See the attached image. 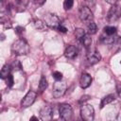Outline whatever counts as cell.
<instances>
[{
	"label": "cell",
	"instance_id": "6da1fadb",
	"mask_svg": "<svg viewBox=\"0 0 121 121\" xmlns=\"http://www.w3.org/2000/svg\"><path fill=\"white\" fill-rule=\"evenodd\" d=\"M11 51L15 55H26L29 51V46L24 39H18L12 43Z\"/></svg>",
	"mask_w": 121,
	"mask_h": 121
},
{
	"label": "cell",
	"instance_id": "7a4b0ae2",
	"mask_svg": "<svg viewBox=\"0 0 121 121\" xmlns=\"http://www.w3.org/2000/svg\"><path fill=\"white\" fill-rule=\"evenodd\" d=\"M59 112L60 116L63 121H72L74 116V112L71 107V105L67 103H62L59 107Z\"/></svg>",
	"mask_w": 121,
	"mask_h": 121
},
{
	"label": "cell",
	"instance_id": "3957f363",
	"mask_svg": "<svg viewBox=\"0 0 121 121\" xmlns=\"http://www.w3.org/2000/svg\"><path fill=\"white\" fill-rule=\"evenodd\" d=\"M80 115L83 121H94L95 109L90 104H83L80 108Z\"/></svg>",
	"mask_w": 121,
	"mask_h": 121
},
{
	"label": "cell",
	"instance_id": "277c9868",
	"mask_svg": "<svg viewBox=\"0 0 121 121\" xmlns=\"http://www.w3.org/2000/svg\"><path fill=\"white\" fill-rule=\"evenodd\" d=\"M44 23L49 27L57 29V30L61 26V22H60V18L56 14H54V13H47V14H45L44 15Z\"/></svg>",
	"mask_w": 121,
	"mask_h": 121
},
{
	"label": "cell",
	"instance_id": "5b68a950",
	"mask_svg": "<svg viewBox=\"0 0 121 121\" xmlns=\"http://www.w3.org/2000/svg\"><path fill=\"white\" fill-rule=\"evenodd\" d=\"M120 17H121V5L116 3V4L112 5L111 7V9H109V12L107 15V20L112 23V22H115Z\"/></svg>",
	"mask_w": 121,
	"mask_h": 121
},
{
	"label": "cell",
	"instance_id": "8992f818",
	"mask_svg": "<svg viewBox=\"0 0 121 121\" xmlns=\"http://www.w3.org/2000/svg\"><path fill=\"white\" fill-rule=\"evenodd\" d=\"M66 83L63 81H56L53 84V89H52V95L55 98H60L64 95L66 92Z\"/></svg>",
	"mask_w": 121,
	"mask_h": 121
},
{
	"label": "cell",
	"instance_id": "52a82bcc",
	"mask_svg": "<svg viewBox=\"0 0 121 121\" xmlns=\"http://www.w3.org/2000/svg\"><path fill=\"white\" fill-rule=\"evenodd\" d=\"M79 19L82 21V22H85V23H90L93 21V12L91 10V9L87 6H81L79 8Z\"/></svg>",
	"mask_w": 121,
	"mask_h": 121
},
{
	"label": "cell",
	"instance_id": "ba28073f",
	"mask_svg": "<svg viewBox=\"0 0 121 121\" xmlns=\"http://www.w3.org/2000/svg\"><path fill=\"white\" fill-rule=\"evenodd\" d=\"M36 96H37L36 92L31 91V90L28 91V92L26 93V95L24 96V98L22 99V101H21L22 107L27 108V107L31 106V105L34 103V101H35V99H36Z\"/></svg>",
	"mask_w": 121,
	"mask_h": 121
},
{
	"label": "cell",
	"instance_id": "9c48e42d",
	"mask_svg": "<svg viewBox=\"0 0 121 121\" xmlns=\"http://www.w3.org/2000/svg\"><path fill=\"white\" fill-rule=\"evenodd\" d=\"M40 117H41L42 121H52L53 108L49 105L43 106L40 111Z\"/></svg>",
	"mask_w": 121,
	"mask_h": 121
},
{
	"label": "cell",
	"instance_id": "30bf717a",
	"mask_svg": "<svg viewBox=\"0 0 121 121\" xmlns=\"http://www.w3.org/2000/svg\"><path fill=\"white\" fill-rule=\"evenodd\" d=\"M92 83V77L88 73H82L79 78V85L82 89L88 88Z\"/></svg>",
	"mask_w": 121,
	"mask_h": 121
},
{
	"label": "cell",
	"instance_id": "8fae6325",
	"mask_svg": "<svg viewBox=\"0 0 121 121\" xmlns=\"http://www.w3.org/2000/svg\"><path fill=\"white\" fill-rule=\"evenodd\" d=\"M78 48L75 46V45H68L64 51V56L67 58V59H70V60H73L75 59L77 56H78Z\"/></svg>",
	"mask_w": 121,
	"mask_h": 121
},
{
	"label": "cell",
	"instance_id": "7c38bea8",
	"mask_svg": "<svg viewBox=\"0 0 121 121\" xmlns=\"http://www.w3.org/2000/svg\"><path fill=\"white\" fill-rule=\"evenodd\" d=\"M100 60H101V56H100L99 52H97L95 50L94 52L88 54V56H87V60L90 65H94V64L97 63Z\"/></svg>",
	"mask_w": 121,
	"mask_h": 121
},
{
	"label": "cell",
	"instance_id": "4fadbf2b",
	"mask_svg": "<svg viewBox=\"0 0 121 121\" xmlns=\"http://www.w3.org/2000/svg\"><path fill=\"white\" fill-rule=\"evenodd\" d=\"M117 40H118V37H117L116 35H113V36L102 35L101 38H100V41H101L103 43H106V44H112V43H114Z\"/></svg>",
	"mask_w": 121,
	"mask_h": 121
},
{
	"label": "cell",
	"instance_id": "5bb4252c",
	"mask_svg": "<svg viewBox=\"0 0 121 121\" xmlns=\"http://www.w3.org/2000/svg\"><path fill=\"white\" fill-rule=\"evenodd\" d=\"M114 100H115V95H114V94H110V95L104 96V97L102 98L101 102H100V108H101V109L104 108L106 105L112 103V102L114 101Z\"/></svg>",
	"mask_w": 121,
	"mask_h": 121
},
{
	"label": "cell",
	"instance_id": "9a60e30c",
	"mask_svg": "<svg viewBox=\"0 0 121 121\" xmlns=\"http://www.w3.org/2000/svg\"><path fill=\"white\" fill-rule=\"evenodd\" d=\"M10 71H11V66L9 64H5L2 69H1V72H0V77L1 78L5 79L7 78L9 75H10Z\"/></svg>",
	"mask_w": 121,
	"mask_h": 121
},
{
	"label": "cell",
	"instance_id": "2e32d148",
	"mask_svg": "<svg viewBox=\"0 0 121 121\" xmlns=\"http://www.w3.org/2000/svg\"><path fill=\"white\" fill-rule=\"evenodd\" d=\"M87 29H88V34H89V35L95 34V33H96V30H97L96 24H95L94 21L88 23V24H87Z\"/></svg>",
	"mask_w": 121,
	"mask_h": 121
},
{
	"label": "cell",
	"instance_id": "e0dca14e",
	"mask_svg": "<svg viewBox=\"0 0 121 121\" xmlns=\"http://www.w3.org/2000/svg\"><path fill=\"white\" fill-rule=\"evenodd\" d=\"M116 30H117L116 27H115V26H106L103 28L104 33H105L106 35H108V36H113V35H115Z\"/></svg>",
	"mask_w": 121,
	"mask_h": 121
},
{
	"label": "cell",
	"instance_id": "ac0fdd59",
	"mask_svg": "<svg viewBox=\"0 0 121 121\" xmlns=\"http://www.w3.org/2000/svg\"><path fill=\"white\" fill-rule=\"evenodd\" d=\"M80 42H81V43H82L86 48H89L90 45L92 44V38H91V36H90L89 34H85V35L83 36V38L80 40Z\"/></svg>",
	"mask_w": 121,
	"mask_h": 121
},
{
	"label": "cell",
	"instance_id": "d6986e66",
	"mask_svg": "<svg viewBox=\"0 0 121 121\" xmlns=\"http://www.w3.org/2000/svg\"><path fill=\"white\" fill-rule=\"evenodd\" d=\"M47 87V79L44 76H42L39 81V90L40 92H43Z\"/></svg>",
	"mask_w": 121,
	"mask_h": 121
},
{
	"label": "cell",
	"instance_id": "ffe728a7",
	"mask_svg": "<svg viewBox=\"0 0 121 121\" xmlns=\"http://www.w3.org/2000/svg\"><path fill=\"white\" fill-rule=\"evenodd\" d=\"M34 25H35V27L38 28L39 30H44V28L46 26L45 23L43 21H42V20H39V19H36L34 21Z\"/></svg>",
	"mask_w": 121,
	"mask_h": 121
},
{
	"label": "cell",
	"instance_id": "44dd1931",
	"mask_svg": "<svg viewBox=\"0 0 121 121\" xmlns=\"http://www.w3.org/2000/svg\"><path fill=\"white\" fill-rule=\"evenodd\" d=\"M86 33L84 32V30L82 29V28H77L76 30H75V36H76V38L78 40V41H80L82 38H83V36L85 35Z\"/></svg>",
	"mask_w": 121,
	"mask_h": 121
},
{
	"label": "cell",
	"instance_id": "7402d4cb",
	"mask_svg": "<svg viewBox=\"0 0 121 121\" xmlns=\"http://www.w3.org/2000/svg\"><path fill=\"white\" fill-rule=\"evenodd\" d=\"M73 5H74L73 0H65V1L63 2V8H64L65 9H70L73 7Z\"/></svg>",
	"mask_w": 121,
	"mask_h": 121
},
{
	"label": "cell",
	"instance_id": "603a6c76",
	"mask_svg": "<svg viewBox=\"0 0 121 121\" xmlns=\"http://www.w3.org/2000/svg\"><path fill=\"white\" fill-rule=\"evenodd\" d=\"M53 78L56 79V81H60L62 78V74L59 71H55L53 72Z\"/></svg>",
	"mask_w": 121,
	"mask_h": 121
},
{
	"label": "cell",
	"instance_id": "cb8c5ba5",
	"mask_svg": "<svg viewBox=\"0 0 121 121\" xmlns=\"http://www.w3.org/2000/svg\"><path fill=\"white\" fill-rule=\"evenodd\" d=\"M10 66H11V68L14 69V70H20V69H21V63H20L18 60H14Z\"/></svg>",
	"mask_w": 121,
	"mask_h": 121
},
{
	"label": "cell",
	"instance_id": "d4e9b609",
	"mask_svg": "<svg viewBox=\"0 0 121 121\" xmlns=\"http://www.w3.org/2000/svg\"><path fill=\"white\" fill-rule=\"evenodd\" d=\"M13 83H14V80H13V76L10 74V75H9V76L7 78V85H8L9 87H12Z\"/></svg>",
	"mask_w": 121,
	"mask_h": 121
},
{
	"label": "cell",
	"instance_id": "484cf974",
	"mask_svg": "<svg viewBox=\"0 0 121 121\" xmlns=\"http://www.w3.org/2000/svg\"><path fill=\"white\" fill-rule=\"evenodd\" d=\"M116 91H117V94H118L119 97L121 98V82H117V84H116Z\"/></svg>",
	"mask_w": 121,
	"mask_h": 121
},
{
	"label": "cell",
	"instance_id": "4316f807",
	"mask_svg": "<svg viewBox=\"0 0 121 121\" xmlns=\"http://www.w3.org/2000/svg\"><path fill=\"white\" fill-rule=\"evenodd\" d=\"M89 98H90V95H83V96H81V98H80V100H79V103H82V102L88 100Z\"/></svg>",
	"mask_w": 121,
	"mask_h": 121
},
{
	"label": "cell",
	"instance_id": "83f0119b",
	"mask_svg": "<svg viewBox=\"0 0 121 121\" xmlns=\"http://www.w3.org/2000/svg\"><path fill=\"white\" fill-rule=\"evenodd\" d=\"M58 30H59V31H60V32H63V33H65V32L67 31L66 27H64V26H63L62 25H61V26H60L59 27V29H58Z\"/></svg>",
	"mask_w": 121,
	"mask_h": 121
},
{
	"label": "cell",
	"instance_id": "f1b7e54d",
	"mask_svg": "<svg viewBox=\"0 0 121 121\" xmlns=\"http://www.w3.org/2000/svg\"><path fill=\"white\" fill-rule=\"evenodd\" d=\"M24 30H25L24 27H21V26H17V27H16V32H17V33H22Z\"/></svg>",
	"mask_w": 121,
	"mask_h": 121
},
{
	"label": "cell",
	"instance_id": "f546056e",
	"mask_svg": "<svg viewBox=\"0 0 121 121\" xmlns=\"http://www.w3.org/2000/svg\"><path fill=\"white\" fill-rule=\"evenodd\" d=\"M29 121H39V119H38L36 116H34V115H33V116H31V117H30Z\"/></svg>",
	"mask_w": 121,
	"mask_h": 121
},
{
	"label": "cell",
	"instance_id": "4dcf8cb0",
	"mask_svg": "<svg viewBox=\"0 0 121 121\" xmlns=\"http://www.w3.org/2000/svg\"><path fill=\"white\" fill-rule=\"evenodd\" d=\"M77 121H83V120H77Z\"/></svg>",
	"mask_w": 121,
	"mask_h": 121
},
{
	"label": "cell",
	"instance_id": "1f68e13d",
	"mask_svg": "<svg viewBox=\"0 0 121 121\" xmlns=\"http://www.w3.org/2000/svg\"><path fill=\"white\" fill-rule=\"evenodd\" d=\"M55 121H60V120H55Z\"/></svg>",
	"mask_w": 121,
	"mask_h": 121
},
{
	"label": "cell",
	"instance_id": "d6a6232c",
	"mask_svg": "<svg viewBox=\"0 0 121 121\" xmlns=\"http://www.w3.org/2000/svg\"><path fill=\"white\" fill-rule=\"evenodd\" d=\"M120 63H121V60H120Z\"/></svg>",
	"mask_w": 121,
	"mask_h": 121
}]
</instances>
